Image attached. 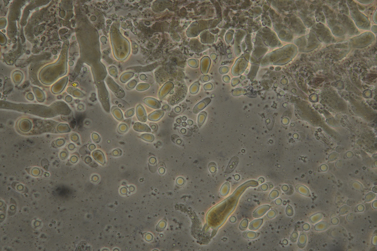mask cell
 I'll list each match as a JSON object with an SVG mask.
<instances>
[{
    "label": "cell",
    "instance_id": "20",
    "mask_svg": "<svg viewBox=\"0 0 377 251\" xmlns=\"http://www.w3.org/2000/svg\"><path fill=\"white\" fill-rule=\"evenodd\" d=\"M68 92H69V94H71L72 96L75 97L83 98L85 96V94H83V92L80 91V90H76V89L72 90V91L71 90L70 91H69Z\"/></svg>",
    "mask_w": 377,
    "mask_h": 251
},
{
    "label": "cell",
    "instance_id": "25",
    "mask_svg": "<svg viewBox=\"0 0 377 251\" xmlns=\"http://www.w3.org/2000/svg\"><path fill=\"white\" fill-rule=\"evenodd\" d=\"M92 138L93 141L95 143H99L100 141V138L98 134L94 133L92 134Z\"/></svg>",
    "mask_w": 377,
    "mask_h": 251
},
{
    "label": "cell",
    "instance_id": "10",
    "mask_svg": "<svg viewBox=\"0 0 377 251\" xmlns=\"http://www.w3.org/2000/svg\"><path fill=\"white\" fill-rule=\"evenodd\" d=\"M164 111L162 110H157L152 112L148 115L147 118L151 121H157L164 116Z\"/></svg>",
    "mask_w": 377,
    "mask_h": 251
},
{
    "label": "cell",
    "instance_id": "21",
    "mask_svg": "<svg viewBox=\"0 0 377 251\" xmlns=\"http://www.w3.org/2000/svg\"><path fill=\"white\" fill-rule=\"evenodd\" d=\"M171 139L173 143L176 144L180 146H183L182 145H184L183 140L177 135L173 134L172 135Z\"/></svg>",
    "mask_w": 377,
    "mask_h": 251
},
{
    "label": "cell",
    "instance_id": "32",
    "mask_svg": "<svg viewBox=\"0 0 377 251\" xmlns=\"http://www.w3.org/2000/svg\"><path fill=\"white\" fill-rule=\"evenodd\" d=\"M149 162H150L151 163V164L155 163L156 162V159H155V158L151 157V158H150V160H149Z\"/></svg>",
    "mask_w": 377,
    "mask_h": 251
},
{
    "label": "cell",
    "instance_id": "13",
    "mask_svg": "<svg viewBox=\"0 0 377 251\" xmlns=\"http://www.w3.org/2000/svg\"><path fill=\"white\" fill-rule=\"evenodd\" d=\"M239 162V159L237 156H234L232 158L227 166L225 173L229 174L232 173L236 168Z\"/></svg>",
    "mask_w": 377,
    "mask_h": 251
},
{
    "label": "cell",
    "instance_id": "9",
    "mask_svg": "<svg viewBox=\"0 0 377 251\" xmlns=\"http://www.w3.org/2000/svg\"><path fill=\"white\" fill-rule=\"evenodd\" d=\"M269 209H270V206L267 205L260 206L256 210H255L253 213V217L255 218H260L265 215L267 211H269Z\"/></svg>",
    "mask_w": 377,
    "mask_h": 251
},
{
    "label": "cell",
    "instance_id": "6",
    "mask_svg": "<svg viewBox=\"0 0 377 251\" xmlns=\"http://www.w3.org/2000/svg\"><path fill=\"white\" fill-rule=\"evenodd\" d=\"M145 104L152 108L158 110L162 106L161 103L158 100L152 97H146L143 100Z\"/></svg>",
    "mask_w": 377,
    "mask_h": 251
},
{
    "label": "cell",
    "instance_id": "33",
    "mask_svg": "<svg viewBox=\"0 0 377 251\" xmlns=\"http://www.w3.org/2000/svg\"><path fill=\"white\" fill-rule=\"evenodd\" d=\"M188 124L189 125V126H191V125L192 124L193 121H192L190 120H188Z\"/></svg>",
    "mask_w": 377,
    "mask_h": 251
},
{
    "label": "cell",
    "instance_id": "28",
    "mask_svg": "<svg viewBox=\"0 0 377 251\" xmlns=\"http://www.w3.org/2000/svg\"><path fill=\"white\" fill-rule=\"evenodd\" d=\"M71 139L73 141H77L78 140V136L76 135H73V136H72V138H71Z\"/></svg>",
    "mask_w": 377,
    "mask_h": 251
},
{
    "label": "cell",
    "instance_id": "7",
    "mask_svg": "<svg viewBox=\"0 0 377 251\" xmlns=\"http://www.w3.org/2000/svg\"><path fill=\"white\" fill-rule=\"evenodd\" d=\"M211 101L210 99L208 97L202 100L194 107L192 110L193 113L195 114L200 113L203 109L205 108L207 105L209 104Z\"/></svg>",
    "mask_w": 377,
    "mask_h": 251
},
{
    "label": "cell",
    "instance_id": "15",
    "mask_svg": "<svg viewBox=\"0 0 377 251\" xmlns=\"http://www.w3.org/2000/svg\"><path fill=\"white\" fill-rule=\"evenodd\" d=\"M110 111L114 117L119 121H122L124 120L123 112L120 108L117 106H113L110 109Z\"/></svg>",
    "mask_w": 377,
    "mask_h": 251
},
{
    "label": "cell",
    "instance_id": "18",
    "mask_svg": "<svg viewBox=\"0 0 377 251\" xmlns=\"http://www.w3.org/2000/svg\"><path fill=\"white\" fill-rule=\"evenodd\" d=\"M140 138L143 140L149 143L153 142L155 140L154 136L153 134L148 133L141 134Z\"/></svg>",
    "mask_w": 377,
    "mask_h": 251
},
{
    "label": "cell",
    "instance_id": "19",
    "mask_svg": "<svg viewBox=\"0 0 377 251\" xmlns=\"http://www.w3.org/2000/svg\"><path fill=\"white\" fill-rule=\"evenodd\" d=\"M200 84L199 82H197L192 85L190 88V92L191 94H196L198 92L200 89Z\"/></svg>",
    "mask_w": 377,
    "mask_h": 251
},
{
    "label": "cell",
    "instance_id": "4",
    "mask_svg": "<svg viewBox=\"0 0 377 251\" xmlns=\"http://www.w3.org/2000/svg\"><path fill=\"white\" fill-rule=\"evenodd\" d=\"M108 85L110 90H112L115 96L118 98L121 99L125 97V92L120 87L111 82H109Z\"/></svg>",
    "mask_w": 377,
    "mask_h": 251
},
{
    "label": "cell",
    "instance_id": "29",
    "mask_svg": "<svg viewBox=\"0 0 377 251\" xmlns=\"http://www.w3.org/2000/svg\"><path fill=\"white\" fill-rule=\"evenodd\" d=\"M67 96V97H66V99H65V101H66L67 103H70L72 101V97H71V96Z\"/></svg>",
    "mask_w": 377,
    "mask_h": 251
},
{
    "label": "cell",
    "instance_id": "22",
    "mask_svg": "<svg viewBox=\"0 0 377 251\" xmlns=\"http://www.w3.org/2000/svg\"><path fill=\"white\" fill-rule=\"evenodd\" d=\"M149 88V85L148 84H140L137 87L136 90L140 91H144L147 90Z\"/></svg>",
    "mask_w": 377,
    "mask_h": 251
},
{
    "label": "cell",
    "instance_id": "30",
    "mask_svg": "<svg viewBox=\"0 0 377 251\" xmlns=\"http://www.w3.org/2000/svg\"><path fill=\"white\" fill-rule=\"evenodd\" d=\"M68 148H69V150H74L75 148V147L74 145L73 144H69V146H68Z\"/></svg>",
    "mask_w": 377,
    "mask_h": 251
},
{
    "label": "cell",
    "instance_id": "5",
    "mask_svg": "<svg viewBox=\"0 0 377 251\" xmlns=\"http://www.w3.org/2000/svg\"><path fill=\"white\" fill-rule=\"evenodd\" d=\"M136 116L138 119L142 123H145L147 121V114L145 108L142 105H138L136 108Z\"/></svg>",
    "mask_w": 377,
    "mask_h": 251
},
{
    "label": "cell",
    "instance_id": "17",
    "mask_svg": "<svg viewBox=\"0 0 377 251\" xmlns=\"http://www.w3.org/2000/svg\"><path fill=\"white\" fill-rule=\"evenodd\" d=\"M207 113L205 111H202L199 114L197 122L199 128H201L204 124L207 117Z\"/></svg>",
    "mask_w": 377,
    "mask_h": 251
},
{
    "label": "cell",
    "instance_id": "12",
    "mask_svg": "<svg viewBox=\"0 0 377 251\" xmlns=\"http://www.w3.org/2000/svg\"><path fill=\"white\" fill-rule=\"evenodd\" d=\"M92 156L95 161L100 164L104 165L105 163V155L102 151L99 150H95L93 152Z\"/></svg>",
    "mask_w": 377,
    "mask_h": 251
},
{
    "label": "cell",
    "instance_id": "2",
    "mask_svg": "<svg viewBox=\"0 0 377 251\" xmlns=\"http://www.w3.org/2000/svg\"><path fill=\"white\" fill-rule=\"evenodd\" d=\"M18 133L25 135H40L44 133L64 134L71 131L69 125L50 119L22 117L16 124Z\"/></svg>",
    "mask_w": 377,
    "mask_h": 251
},
{
    "label": "cell",
    "instance_id": "3",
    "mask_svg": "<svg viewBox=\"0 0 377 251\" xmlns=\"http://www.w3.org/2000/svg\"><path fill=\"white\" fill-rule=\"evenodd\" d=\"M98 97L103 109L107 112L109 113L110 112V98L108 91L105 88V85H99L98 89Z\"/></svg>",
    "mask_w": 377,
    "mask_h": 251
},
{
    "label": "cell",
    "instance_id": "23",
    "mask_svg": "<svg viewBox=\"0 0 377 251\" xmlns=\"http://www.w3.org/2000/svg\"><path fill=\"white\" fill-rule=\"evenodd\" d=\"M248 221L247 219H244L242 221L240 225L239 228L241 230L244 231L247 228V226H248Z\"/></svg>",
    "mask_w": 377,
    "mask_h": 251
},
{
    "label": "cell",
    "instance_id": "16",
    "mask_svg": "<svg viewBox=\"0 0 377 251\" xmlns=\"http://www.w3.org/2000/svg\"><path fill=\"white\" fill-rule=\"evenodd\" d=\"M263 219H256L252 221L249 223V229L251 230H257L263 224Z\"/></svg>",
    "mask_w": 377,
    "mask_h": 251
},
{
    "label": "cell",
    "instance_id": "31",
    "mask_svg": "<svg viewBox=\"0 0 377 251\" xmlns=\"http://www.w3.org/2000/svg\"><path fill=\"white\" fill-rule=\"evenodd\" d=\"M95 146L94 145L91 144L89 146V149L91 151H92L95 149Z\"/></svg>",
    "mask_w": 377,
    "mask_h": 251
},
{
    "label": "cell",
    "instance_id": "27",
    "mask_svg": "<svg viewBox=\"0 0 377 251\" xmlns=\"http://www.w3.org/2000/svg\"><path fill=\"white\" fill-rule=\"evenodd\" d=\"M204 89L206 90H211L212 88V85L210 83H207L204 85Z\"/></svg>",
    "mask_w": 377,
    "mask_h": 251
},
{
    "label": "cell",
    "instance_id": "11",
    "mask_svg": "<svg viewBox=\"0 0 377 251\" xmlns=\"http://www.w3.org/2000/svg\"><path fill=\"white\" fill-rule=\"evenodd\" d=\"M133 128L135 131L139 132H151L150 127L143 123L136 122L134 125Z\"/></svg>",
    "mask_w": 377,
    "mask_h": 251
},
{
    "label": "cell",
    "instance_id": "8",
    "mask_svg": "<svg viewBox=\"0 0 377 251\" xmlns=\"http://www.w3.org/2000/svg\"><path fill=\"white\" fill-rule=\"evenodd\" d=\"M174 88V84L172 83L168 82L166 83L162 87L159 93V97L160 99H162L168 94Z\"/></svg>",
    "mask_w": 377,
    "mask_h": 251
},
{
    "label": "cell",
    "instance_id": "1",
    "mask_svg": "<svg viewBox=\"0 0 377 251\" xmlns=\"http://www.w3.org/2000/svg\"><path fill=\"white\" fill-rule=\"evenodd\" d=\"M0 106L1 109L14 110L44 118L68 116L72 113L68 105L62 101L46 106L39 104H16L1 100Z\"/></svg>",
    "mask_w": 377,
    "mask_h": 251
},
{
    "label": "cell",
    "instance_id": "26",
    "mask_svg": "<svg viewBox=\"0 0 377 251\" xmlns=\"http://www.w3.org/2000/svg\"><path fill=\"white\" fill-rule=\"evenodd\" d=\"M256 233L252 232H248V233H247V238L250 239H254V238H255L254 237H255L256 235Z\"/></svg>",
    "mask_w": 377,
    "mask_h": 251
},
{
    "label": "cell",
    "instance_id": "24",
    "mask_svg": "<svg viewBox=\"0 0 377 251\" xmlns=\"http://www.w3.org/2000/svg\"><path fill=\"white\" fill-rule=\"evenodd\" d=\"M135 114V109L134 108L129 109L127 110L125 112V117L126 118H128L130 117H132Z\"/></svg>",
    "mask_w": 377,
    "mask_h": 251
},
{
    "label": "cell",
    "instance_id": "14",
    "mask_svg": "<svg viewBox=\"0 0 377 251\" xmlns=\"http://www.w3.org/2000/svg\"><path fill=\"white\" fill-rule=\"evenodd\" d=\"M131 119V118H129L125 120L121 123L118 128V133L123 134L126 133L128 131L130 127Z\"/></svg>",
    "mask_w": 377,
    "mask_h": 251
}]
</instances>
